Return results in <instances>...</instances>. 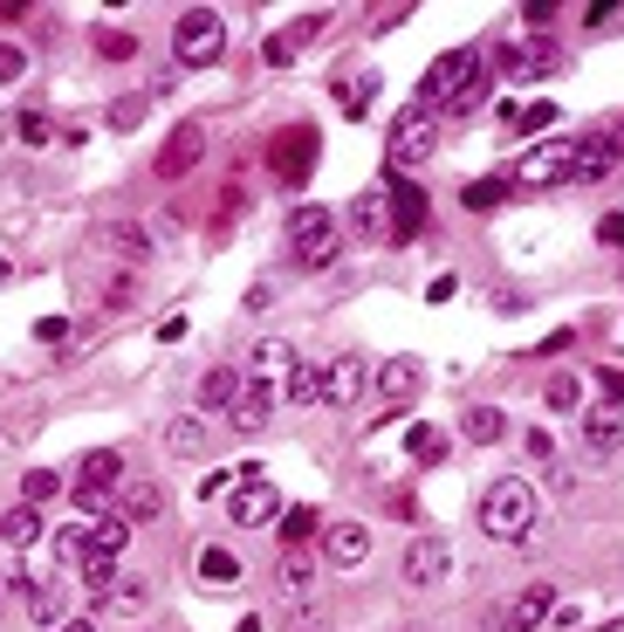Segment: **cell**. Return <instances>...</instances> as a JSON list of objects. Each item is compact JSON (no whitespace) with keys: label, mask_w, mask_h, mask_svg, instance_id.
Here are the masks:
<instances>
[{"label":"cell","mask_w":624,"mask_h":632,"mask_svg":"<svg viewBox=\"0 0 624 632\" xmlns=\"http://www.w3.org/2000/svg\"><path fill=\"white\" fill-rule=\"evenodd\" d=\"M481 104H487V69H481V76H474V83H466V90L453 96V104H447V111H481Z\"/></svg>","instance_id":"bcb514c9"},{"label":"cell","mask_w":624,"mask_h":632,"mask_svg":"<svg viewBox=\"0 0 624 632\" xmlns=\"http://www.w3.org/2000/svg\"><path fill=\"white\" fill-rule=\"evenodd\" d=\"M597 386H604V406L617 413V406H624V371H604V378H597Z\"/></svg>","instance_id":"6f0895ef"},{"label":"cell","mask_w":624,"mask_h":632,"mask_svg":"<svg viewBox=\"0 0 624 632\" xmlns=\"http://www.w3.org/2000/svg\"><path fill=\"white\" fill-rule=\"evenodd\" d=\"M550 69H556V42L529 35V42L508 48V76H522V83H529V76H550Z\"/></svg>","instance_id":"7402d4cb"},{"label":"cell","mask_w":624,"mask_h":632,"mask_svg":"<svg viewBox=\"0 0 624 632\" xmlns=\"http://www.w3.org/2000/svg\"><path fill=\"white\" fill-rule=\"evenodd\" d=\"M281 399H289V406H323V365L296 358V365H289V386H281Z\"/></svg>","instance_id":"cb8c5ba5"},{"label":"cell","mask_w":624,"mask_h":632,"mask_svg":"<svg viewBox=\"0 0 624 632\" xmlns=\"http://www.w3.org/2000/svg\"><path fill=\"white\" fill-rule=\"evenodd\" d=\"M83 585H90V591H111V585H117V558L90 550V558H83Z\"/></svg>","instance_id":"74e56055"},{"label":"cell","mask_w":624,"mask_h":632,"mask_svg":"<svg viewBox=\"0 0 624 632\" xmlns=\"http://www.w3.org/2000/svg\"><path fill=\"white\" fill-rule=\"evenodd\" d=\"M220 48H227V21H220L213 8H186V14H178V28H172V56H178V69L220 62Z\"/></svg>","instance_id":"7a4b0ae2"},{"label":"cell","mask_w":624,"mask_h":632,"mask_svg":"<svg viewBox=\"0 0 624 632\" xmlns=\"http://www.w3.org/2000/svg\"><path fill=\"white\" fill-rule=\"evenodd\" d=\"M206 447H213V434H206L199 413L165 420V453H172V461H206Z\"/></svg>","instance_id":"e0dca14e"},{"label":"cell","mask_w":624,"mask_h":632,"mask_svg":"<svg viewBox=\"0 0 624 632\" xmlns=\"http://www.w3.org/2000/svg\"><path fill=\"white\" fill-rule=\"evenodd\" d=\"M96 56H103V62H131V56H138V42H131V35H111V28H103V35H96Z\"/></svg>","instance_id":"b9f144b4"},{"label":"cell","mask_w":624,"mask_h":632,"mask_svg":"<svg viewBox=\"0 0 624 632\" xmlns=\"http://www.w3.org/2000/svg\"><path fill=\"white\" fill-rule=\"evenodd\" d=\"M138 117H145V96H117V104H111V131H138Z\"/></svg>","instance_id":"7bdbcfd3"},{"label":"cell","mask_w":624,"mask_h":632,"mask_svg":"<svg viewBox=\"0 0 624 632\" xmlns=\"http://www.w3.org/2000/svg\"><path fill=\"white\" fill-rule=\"evenodd\" d=\"M117 482H124V453H111V447L83 453V468H76V509H83V516H103V495H111Z\"/></svg>","instance_id":"5b68a950"},{"label":"cell","mask_w":624,"mask_h":632,"mask_svg":"<svg viewBox=\"0 0 624 632\" xmlns=\"http://www.w3.org/2000/svg\"><path fill=\"white\" fill-rule=\"evenodd\" d=\"M597 241H604V248H624V214H604V220H597Z\"/></svg>","instance_id":"11a10c76"},{"label":"cell","mask_w":624,"mask_h":632,"mask_svg":"<svg viewBox=\"0 0 624 632\" xmlns=\"http://www.w3.org/2000/svg\"><path fill=\"white\" fill-rule=\"evenodd\" d=\"M447 447H453V440L439 434V426H426V420H419V426L405 434V453H412L419 468H439V461H447Z\"/></svg>","instance_id":"484cf974"},{"label":"cell","mask_w":624,"mask_h":632,"mask_svg":"<svg viewBox=\"0 0 624 632\" xmlns=\"http://www.w3.org/2000/svg\"><path fill=\"white\" fill-rule=\"evenodd\" d=\"M363 558H371V529L363 522H330L323 529V564L330 571H357Z\"/></svg>","instance_id":"8fae6325"},{"label":"cell","mask_w":624,"mask_h":632,"mask_svg":"<svg viewBox=\"0 0 624 632\" xmlns=\"http://www.w3.org/2000/svg\"><path fill=\"white\" fill-rule=\"evenodd\" d=\"M35 619L56 632V625H62V591H35Z\"/></svg>","instance_id":"c3c4849f"},{"label":"cell","mask_w":624,"mask_h":632,"mask_svg":"<svg viewBox=\"0 0 624 632\" xmlns=\"http://www.w3.org/2000/svg\"><path fill=\"white\" fill-rule=\"evenodd\" d=\"M268 420H275V386H268V378H247L241 399L227 406V426H233V434H262Z\"/></svg>","instance_id":"30bf717a"},{"label":"cell","mask_w":624,"mask_h":632,"mask_svg":"<svg viewBox=\"0 0 624 632\" xmlns=\"http://www.w3.org/2000/svg\"><path fill=\"white\" fill-rule=\"evenodd\" d=\"M432 145H439V117L426 104H405L392 124H384V159L392 165H419Z\"/></svg>","instance_id":"277c9868"},{"label":"cell","mask_w":624,"mask_h":632,"mask_svg":"<svg viewBox=\"0 0 624 632\" xmlns=\"http://www.w3.org/2000/svg\"><path fill=\"white\" fill-rule=\"evenodd\" d=\"M309 165H316V131H309V124H296V131L275 145V186H302Z\"/></svg>","instance_id":"7c38bea8"},{"label":"cell","mask_w":624,"mask_h":632,"mask_svg":"<svg viewBox=\"0 0 624 632\" xmlns=\"http://www.w3.org/2000/svg\"><path fill=\"white\" fill-rule=\"evenodd\" d=\"M56 632H96V625H90V619H62Z\"/></svg>","instance_id":"6125c7cd"},{"label":"cell","mask_w":624,"mask_h":632,"mask_svg":"<svg viewBox=\"0 0 624 632\" xmlns=\"http://www.w3.org/2000/svg\"><path fill=\"white\" fill-rule=\"evenodd\" d=\"M363 378H371V365H363L357 351H336V358L323 365V406H357Z\"/></svg>","instance_id":"ba28073f"},{"label":"cell","mask_w":624,"mask_h":632,"mask_svg":"<svg viewBox=\"0 0 624 632\" xmlns=\"http://www.w3.org/2000/svg\"><path fill=\"white\" fill-rule=\"evenodd\" d=\"M0 543H14V550L42 543V509H28V502H21V509H8V516H0Z\"/></svg>","instance_id":"4316f807"},{"label":"cell","mask_w":624,"mask_h":632,"mask_svg":"<svg viewBox=\"0 0 624 632\" xmlns=\"http://www.w3.org/2000/svg\"><path fill=\"white\" fill-rule=\"evenodd\" d=\"M35 344H48V351L69 344V317H42V323H35Z\"/></svg>","instance_id":"7dc6e473"},{"label":"cell","mask_w":624,"mask_h":632,"mask_svg":"<svg viewBox=\"0 0 624 632\" xmlns=\"http://www.w3.org/2000/svg\"><path fill=\"white\" fill-rule=\"evenodd\" d=\"M556 605H563V598H556V585H529V591L501 612V625H508V632H542V625L556 619Z\"/></svg>","instance_id":"5bb4252c"},{"label":"cell","mask_w":624,"mask_h":632,"mask_svg":"<svg viewBox=\"0 0 624 632\" xmlns=\"http://www.w3.org/2000/svg\"><path fill=\"white\" fill-rule=\"evenodd\" d=\"M103 241H111L117 255H131V262H145V255H151V234H145L138 220H111V227H103Z\"/></svg>","instance_id":"f546056e"},{"label":"cell","mask_w":624,"mask_h":632,"mask_svg":"<svg viewBox=\"0 0 624 632\" xmlns=\"http://www.w3.org/2000/svg\"><path fill=\"white\" fill-rule=\"evenodd\" d=\"M241 386H247V378L233 371V365H213V371L199 378V406H206V413H227L233 399H241Z\"/></svg>","instance_id":"603a6c76"},{"label":"cell","mask_w":624,"mask_h":632,"mask_svg":"<svg viewBox=\"0 0 624 632\" xmlns=\"http://www.w3.org/2000/svg\"><path fill=\"white\" fill-rule=\"evenodd\" d=\"M206 159V124H178L159 151V180H186V172Z\"/></svg>","instance_id":"4fadbf2b"},{"label":"cell","mask_w":624,"mask_h":632,"mask_svg":"<svg viewBox=\"0 0 624 632\" xmlns=\"http://www.w3.org/2000/svg\"><path fill=\"white\" fill-rule=\"evenodd\" d=\"M624 159V138H577V172H569V186H583V180H611Z\"/></svg>","instance_id":"9a60e30c"},{"label":"cell","mask_w":624,"mask_h":632,"mask_svg":"<svg viewBox=\"0 0 624 632\" xmlns=\"http://www.w3.org/2000/svg\"><path fill=\"white\" fill-rule=\"evenodd\" d=\"M447 571H453V543L447 537H412V550L398 558V577H405L412 591H432Z\"/></svg>","instance_id":"8992f818"},{"label":"cell","mask_w":624,"mask_h":632,"mask_svg":"<svg viewBox=\"0 0 624 632\" xmlns=\"http://www.w3.org/2000/svg\"><path fill=\"white\" fill-rule=\"evenodd\" d=\"M289 365H296L289 344H254V351H247V371H254V378H275V371H289Z\"/></svg>","instance_id":"d6a6232c"},{"label":"cell","mask_w":624,"mask_h":632,"mask_svg":"<svg viewBox=\"0 0 624 632\" xmlns=\"http://www.w3.org/2000/svg\"><path fill=\"white\" fill-rule=\"evenodd\" d=\"M336 255H344V234H336V227H323V234L296 241V262H302V268H336Z\"/></svg>","instance_id":"83f0119b"},{"label":"cell","mask_w":624,"mask_h":632,"mask_svg":"<svg viewBox=\"0 0 624 632\" xmlns=\"http://www.w3.org/2000/svg\"><path fill=\"white\" fill-rule=\"evenodd\" d=\"M281 591H289V598H309V591H316V564H309L302 550H289V564H281Z\"/></svg>","instance_id":"836d02e7"},{"label":"cell","mask_w":624,"mask_h":632,"mask_svg":"<svg viewBox=\"0 0 624 632\" xmlns=\"http://www.w3.org/2000/svg\"><path fill=\"white\" fill-rule=\"evenodd\" d=\"M56 489H62L56 468H28V474H21V502H28V509H35V502H48Z\"/></svg>","instance_id":"e575fe53"},{"label":"cell","mask_w":624,"mask_h":632,"mask_svg":"<svg viewBox=\"0 0 624 632\" xmlns=\"http://www.w3.org/2000/svg\"><path fill=\"white\" fill-rule=\"evenodd\" d=\"M535 516H542V495L522 482V474H501V482L481 489V529L494 543H522L535 529Z\"/></svg>","instance_id":"6da1fadb"},{"label":"cell","mask_w":624,"mask_h":632,"mask_svg":"<svg viewBox=\"0 0 624 632\" xmlns=\"http://www.w3.org/2000/svg\"><path fill=\"white\" fill-rule=\"evenodd\" d=\"M14 138H21V145H48V138H56V124H48L42 111H21V117H14Z\"/></svg>","instance_id":"f35d334b"},{"label":"cell","mask_w":624,"mask_h":632,"mask_svg":"<svg viewBox=\"0 0 624 632\" xmlns=\"http://www.w3.org/2000/svg\"><path fill=\"white\" fill-rule=\"evenodd\" d=\"M8 283H14V262H8V255H0V289H8Z\"/></svg>","instance_id":"be15d7a7"},{"label":"cell","mask_w":624,"mask_h":632,"mask_svg":"<svg viewBox=\"0 0 624 632\" xmlns=\"http://www.w3.org/2000/svg\"><path fill=\"white\" fill-rule=\"evenodd\" d=\"M426 386V365L419 358H384L378 365V392L392 399V406H412V392Z\"/></svg>","instance_id":"d6986e66"},{"label":"cell","mask_w":624,"mask_h":632,"mask_svg":"<svg viewBox=\"0 0 624 632\" xmlns=\"http://www.w3.org/2000/svg\"><path fill=\"white\" fill-rule=\"evenodd\" d=\"M384 199H392V241H412L426 227V193L412 180H384Z\"/></svg>","instance_id":"2e32d148"},{"label":"cell","mask_w":624,"mask_h":632,"mask_svg":"<svg viewBox=\"0 0 624 632\" xmlns=\"http://www.w3.org/2000/svg\"><path fill=\"white\" fill-rule=\"evenodd\" d=\"M296 62V35H268V69H289Z\"/></svg>","instance_id":"f907efd6"},{"label":"cell","mask_w":624,"mask_h":632,"mask_svg":"<svg viewBox=\"0 0 624 632\" xmlns=\"http://www.w3.org/2000/svg\"><path fill=\"white\" fill-rule=\"evenodd\" d=\"M550 14H556V0H529V8H522V21H529V28L542 35V28H550Z\"/></svg>","instance_id":"9f6ffc18"},{"label":"cell","mask_w":624,"mask_h":632,"mask_svg":"<svg viewBox=\"0 0 624 632\" xmlns=\"http://www.w3.org/2000/svg\"><path fill=\"white\" fill-rule=\"evenodd\" d=\"M550 124H563V111H556V104H535V111L515 117V131H550Z\"/></svg>","instance_id":"f6af8a7d"},{"label":"cell","mask_w":624,"mask_h":632,"mask_svg":"<svg viewBox=\"0 0 624 632\" xmlns=\"http://www.w3.org/2000/svg\"><path fill=\"white\" fill-rule=\"evenodd\" d=\"M350 227H357L363 241H392V199H384V186L350 199Z\"/></svg>","instance_id":"ac0fdd59"},{"label":"cell","mask_w":624,"mask_h":632,"mask_svg":"<svg viewBox=\"0 0 624 632\" xmlns=\"http://www.w3.org/2000/svg\"><path fill=\"white\" fill-rule=\"evenodd\" d=\"M624 447V413H611V406H597V413H583V453H617Z\"/></svg>","instance_id":"ffe728a7"},{"label":"cell","mask_w":624,"mask_h":632,"mask_svg":"<svg viewBox=\"0 0 624 632\" xmlns=\"http://www.w3.org/2000/svg\"><path fill=\"white\" fill-rule=\"evenodd\" d=\"M281 537H289V543L316 537V509H289V516H281Z\"/></svg>","instance_id":"ee69618b"},{"label":"cell","mask_w":624,"mask_h":632,"mask_svg":"<svg viewBox=\"0 0 624 632\" xmlns=\"http://www.w3.org/2000/svg\"><path fill=\"white\" fill-rule=\"evenodd\" d=\"M481 62H487V56H481L474 42H466V48H447V56H439V62H432L426 76H419V104H426V111H432V104L447 111L453 96H460V90H466V83H474V76H481Z\"/></svg>","instance_id":"3957f363"},{"label":"cell","mask_w":624,"mask_h":632,"mask_svg":"<svg viewBox=\"0 0 624 632\" xmlns=\"http://www.w3.org/2000/svg\"><path fill=\"white\" fill-rule=\"evenodd\" d=\"M569 172H577V138H550L542 151L522 159L515 180H522V186H569Z\"/></svg>","instance_id":"52a82bcc"},{"label":"cell","mask_w":624,"mask_h":632,"mask_svg":"<svg viewBox=\"0 0 624 632\" xmlns=\"http://www.w3.org/2000/svg\"><path fill=\"white\" fill-rule=\"evenodd\" d=\"M124 543H131V522H124V516H96L90 550H103V558H124Z\"/></svg>","instance_id":"1f68e13d"},{"label":"cell","mask_w":624,"mask_h":632,"mask_svg":"<svg viewBox=\"0 0 624 632\" xmlns=\"http://www.w3.org/2000/svg\"><path fill=\"white\" fill-rule=\"evenodd\" d=\"M323 28H330V14H302V21H296V28H289V35H296V48H302V42H316Z\"/></svg>","instance_id":"816d5d0a"},{"label":"cell","mask_w":624,"mask_h":632,"mask_svg":"<svg viewBox=\"0 0 624 632\" xmlns=\"http://www.w3.org/2000/svg\"><path fill=\"white\" fill-rule=\"evenodd\" d=\"M241 577H247V564L233 558V550H220V543L199 550V585L206 591H227V585H241Z\"/></svg>","instance_id":"44dd1931"},{"label":"cell","mask_w":624,"mask_h":632,"mask_svg":"<svg viewBox=\"0 0 624 632\" xmlns=\"http://www.w3.org/2000/svg\"><path fill=\"white\" fill-rule=\"evenodd\" d=\"M323 227H336L330 207H296L289 214V241H309V234H323Z\"/></svg>","instance_id":"d590c367"},{"label":"cell","mask_w":624,"mask_h":632,"mask_svg":"<svg viewBox=\"0 0 624 632\" xmlns=\"http://www.w3.org/2000/svg\"><path fill=\"white\" fill-rule=\"evenodd\" d=\"M165 516V495L151 489V482H131L124 489V522H159Z\"/></svg>","instance_id":"f1b7e54d"},{"label":"cell","mask_w":624,"mask_h":632,"mask_svg":"<svg viewBox=\"0 0 624 632\" xmlns=\"http://www.w3.org/2000/svg\"><path fill=\"white\" fill-rule=\"evenodd\" d=\"M21 76H28V48H21V42H0V90L21 83Z\"/></svg>","instance_id":"ab89813d"},{"label":"cell","mask_w":624,"mask_h":632,"mask_svg":"<svg viewBox=\"0 0 624 632\" xmlns=\"http://www.w3.org/2000/svg\"><path fill=\"white\" fill-rule=\"evenodd\" d=\"M460 199H466L474 214H487V207H501V199H508V180H474V186H466Z\"/></svg>","instance_id":"8d00e7d4"},{"label":"cell","mask_w":624,"mask_h":632,"mask_svg":"<svg viewBox=\"0 0 624 632\" xmlns=\"http://www.w3.org/2000/svg\"><path fill=\"white\" fill-rule=\"evenodd\" d=\"M460 296V275H432L426 283V302H453Z\"/></svg>","instance_id":"db71d44e"},{"label":"cell","mask_w":624,"mask_h":632,"mask_svg":"<svg viewBox=\"0 0 624 632\" xmlns=\"http://www.w3.org/2000/svg\"><path fill=\"white\" fill-rule=\"evenodd\" d=\"M199 495H206V502H213V495H233V474H206Z\"/></svg>","instance_id":"91938a15"},{"label":"cell","mask_w":624,"mask_h":632,"mask_svg":"<svg viewBox=\"0 0 624 632\" xmlns=\"http://www.w3.org/2000/svg\"><path fill=\"white\" fill-rule=\"evenodd\" d=\"M233 632H268V625H262V612H247V619H233Z\"/></svg>","instance_id":"94428289"},{"label":"cell","mask_w":624,"mask_h":632,"mask_svg":"<svg viewBox=\"0 0 624 632\" xmlns=\"http://www.w3.org/2000/svg\"><path fill=\"white\" fill-rule=\"evenodd\" d=\"M131 296H138V283H131V275H117V283L103 289V310H131Z\"/></svg>","instance_id":"681fc988"},{"label":"cell","mask_w":624,"mask_h":632,"mask_svg":"<svg viewBox=\"0 0 624 632\" xmlns=\"http://www.w3.org/2000/svg\"><path fill=\"white\" fill-rule=\"evenodd\" d=\"M275 509H281V495H275L268 482H241V489L227 495V522H233V529H268Z\"/></svg>","instance_id":"9c48e42d"},{"label":"cell","mask_w":624,"mask_h":632,"mask_svg":"<svg viewBox=\"0 0 624 632\" xmlns=\"http://www.w3.org/2000/svg\"><path fill=\"white\" fill-rule=\"evenodd\" d=\"M460 434L474 440V447H494V440H508V413H501V406H466Z\"/></svg>","instance_id":"d4e9b609"},{"label":"cell","mask_w":624,"mask_h":632,"mask_svg":"<svg viewBox=\"0 0 624 632\" xmlns=\"http://www.w3.org/2000/svg\"><path fill=\"white\" fill-rule=\"evenodd\" d=\"M611 14H624V8H617V0H590V8H583V21H590V28H604V21H611Z\"/></svg>","instance_id":"680465c9"},{"label":"cell","mask_w":624,"mask_h":632,"mask_svg":"<svg viewBox=\"0 0 624 632\" xmlns=\"http://www.w3.org/2000/svg\"><path fill=\"white\" fill-rule=\"evenodd\" d=\"M542 406H550V413H577V406H583V386H577V371H556L550 386H542Z\"/></svg>","instance_id":"4dcf8cb0"},{"label":"cell","mask_w":624,"mask_h":632,"mask_svg":"<svg viewBox=\"0 0 624 632\" xmlns=\"http://www.w3.org/2000/svg\"><path fill=\"white\" fill-rule=\"evenodd\" d=\"M56 558L62 564H83L90 558V529H56Z\"/></svg>","instance_id":"60d3db41"},{"label":"cell","mask_w":624,"mask_h":632,"mask_svg":"<svg viewBox=\"0 0 624 632\" xmlns=\"http://www.w3.org/2000/svg\"><path fill=\"white\" fill-rule=\"evenodd\" d=\"M384 516H398V522H419V495H412V489H398V495H392V509H384Z\"/></svg>","instance_id":"f5cc1de1"}]
</instances>
